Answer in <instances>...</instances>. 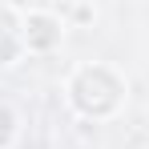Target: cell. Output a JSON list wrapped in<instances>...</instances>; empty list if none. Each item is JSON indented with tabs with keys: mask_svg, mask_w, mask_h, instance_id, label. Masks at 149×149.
Returning a JSON list of instances; mask_svg holds the SVG:
<instances>
[{
	"mask_svg": "<svg viewBox=\"0 0 149 149\" xmlns=\"http://www.w3.org/2000/svg\"><path fill=\"white\" fill-rule=\"evenodd\" d=\"M20 45H24V24H20L8 8H0V69L16 61Z\"/></svg>",
	"mask_w": 149,
	"mask_h": 149,
	"instance_id": "3957f363",
	"label": "cell"
},
{
	"mask_svg": "<svg viewBox=\"0 0 149 149\" xmlns=\"http://www.w3.org/2000/svg\"><path fill=\"white\" fill-rule=\"evenodd\" d=\"M56 40H61V24L52 20L49 12H32V16L24 20V45H28V49L49 52Z\"/></svg>",
	"mask_w": 149,
	"mask_h": 149,
	"instance_id": "7a4b0ae2",
	"label": "cell"
},
{
	"mask_svg": "<svg viewBox=\"0 0 149 149\" xmlns=\"http://www.w3.org/2000/svg\"><path fill=\"white\" fill-rule=\"evenodd\" d=\"M12 137H16V113L8 105H0V149L12 145Z\"/></svg>",
	"mask_w": 149,
	"mask_h": 149,
	"instance_id": "277c9868",
	"label": "cell"
},
{
	"mask_svg": "<svg viewBox=\"0 0 149 149\" xmlns=\"http://www.w3.org/2000/svg\"><path fill=\"white\" fill-rule=\"evenodd\" d=\"M69 93H73V105L81 113H89V117H109L117 105H121V77L113 73V69H105V65H89V69H81L73 77V85H69Z\"/></svg>",
	"mask_w": 149,
	"mask_h": 149,
	"instance_id": "6da1fadb",
	"label": "cell"
}]
</instances>
